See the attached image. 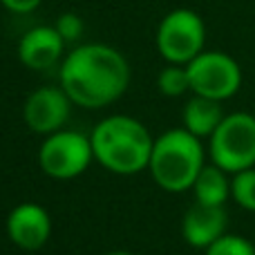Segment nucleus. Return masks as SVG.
<instances>
[{
	"label": "nucleus",
	"instance_id": "obj_1",
	"mask_svg": "<svg viewBox=\"0 0 255 255\" xmlns=\"http://www.w3.org/2000/svg\"><path fill=\"white\" fill-rule=\"evenodd\" d=\"M130 65L110 45L85 43L72 49L61 65V88L72 103L106 108L128 90Z\"/></svg>",
	"mask_w": 255,
	"mask_h": 255
},
{
	"label": "nucleus",
	"instance_id": "obj_2",
	"mask_svg": "<svg viewBox=\"0 0 255 255\" xmlns=\"http://www.w3.org/2000/svg\"><path fill=\"white\" fill-rule=\"evenodd\" d=\"M94 159L117 175H134L148 168L154 139L141 121L112 115L99 121L90 134Z\"/></svg>",
	"mask_w": 255,
	"mask_h": 255
},
{
	"label": "nucleus",
	"instance_id": "obj_3",
	"mask_svg": "<svg viewBox=\"0 0 255 255\" xmlns=\"http://www.w3.org/2000/svg\"><path fill=\"white\" fill-rule=\"evenodd\" d=\"M204 166L206 163L199 136L186 128H172L154 139L148 170L159 188L168 193L190 190Z\"/></svg>",
	"mask_w": 255,
	"mask_h": 255
},
{
	"label": "nucleus",
	"instance_id": "obj_4",
	"mask_svg": "<svg viewBox=\"0 0 255 255\" xmlns=\"http://www.w3.org/2000/svg\"><path fill=\"white\" fill-rule=\"evenodd\" d=\"M211 161L226 172L255 168V117L249 112L226 115L211 134Z\"/></svg>",
	"mask_w": 255,
	"mask_h": 255
},
{
	"label": "nucleus",
	"instance_id": "obj_5",
	"mask_svg": "<svg viewBox=\"0 0 255 255\" xmlns=\"http://www.w3.org/2000/svg\"><path fill=\"white\" fill-rule=\"evenodd\" d=\"M206 27L193 9L166 13L157 27V49L170 65H188L204 52Z\"/></svg>",
	"mask_w": 255,
	"mask_h": 255
},
{
	"label": "nucleus",
	"instance_id": "obj_6",
	"mask_svg": "<svg viewBox=\"0 0 255 255\" xmlns=\"http://www.w3.org/2000/svg\"><path fill=\"white\" fill-rule=\"evenodd\" d=\"M92 159V141L76 130H58L47 134L38 150L40 168L52 179H74L88 170Z\"/></svg>",
	"mask_w": 255,
	"mask_h": 255
},
{
	"label": "nucleus",
	"instance_id": "obj_7",
	"mask_svg": "<svg viewBox=\"0 0 255 255\" xmlns=\"http://www.w3.org/2000/svg\"><path fill=\"white\" fill-rule=\"evenodd\" d=\"M190 92L215 101L231 99L242 85V70L238 61L224 52H202L186 65Z\"/></svg>",
	"mask_w": 255,
	"mask_h": 255
},
{
	"label": "nucleus",
	"instance_id": "obj_8",
	"mask_svg": "<svg viewBox=\"0 0 255 255\" xmlns=\"http://www.w3.org/2000/svg\"><path fill=\"white\" fill-rule=\"evenodd\" d=\"M72 101L63 88L45 85L31 92L22 108L27 128H31L38 134H54L63 130L67 117H70Z\"/></svg>",
	"mask_w": 255,
	"mask_h": 255
},
{
	"label": "nucleus",
	"instance_id": "obj_9",
	"mask_svg": "<svg viewBox=\"0 0 255 255\" xmlns=\"http://www.w3.org/2000/svg\"><path fill=\"white\" fill-rule=\"evenodd\" d=\"M7 235L22 251H38L52 235L49 213L38 204H18L7 217Z\"/></svg>",
	"mask_w": 255,
	"mask_h": 255
},
{
	"label": "nucleus",
	"instance_id": "obj_10",
	"mask_svg": "<svg viewBox=\"0 0 255 255\" xmlns=\"http://www.w3.org/2000/svg\"><path fill=\"white\" fill-rule=\"evenodd\" d=\"M226 224H229V215L224 206L195 202L184 215L181 233L190 247L208 249L215 240H220L226 233Z\"/></svg>",
	"mask_w": 255,
	"mask_h": 255
},
{
	"label": "nucleus",
	"instance_id": "obj_11",
	"mask_svg": "<svg viewBox=\"0 0 255 255\" xmlns=\"http://www.w3.org/2000/svg\"><path fill=\"white\" fill-rule=\"evenodd\" d=\"M65 40L56 27H34L18 43V56L29 70H49L63 56Z\"/></svg>",
	"mask_w": 255,
	"mask_h": 255
},
{
	"label": "nucleus",
	"instance_id": "obj_12",
	"mask_svg": "<svg viewBox=\"0 0 255 255\" xmlns=\"http://www.w3.org/2000/svg\"><path fill=\"white\" fill-rule=\"evenodd\" d=\"M224 117L222 101L193 94V99L184 108V128L202 139V136H211L224 121Z\"/></svg>",
	"mask_w": 255,
	"mask_h": 255
},
{
	"label": "nucleus",
	"instance_id": "obj_13",
	"mask_svg": "<svg viewBox=\"0 0 255 255\" xmlns=\"http://www.w3.org/2000/svg\"><path fill=\"white\" fill-rule=\"evenodd\" d=\"M195 202L211 204V206H224L231 197V179L229 172L222 170L215 163H206L193 184Z\"/></svg>",
	"mask_w": 255,
	"mask_h": 255
},
{
	"label": "nucleus",
	"instance_id": "obj_14",
	"mask_svg": "<svg viewBox=\"0 0 255 255\" xmlns=\"http://www.w3.org/2000/svg\"><path fill=\"white\" fill-rule=\"evenodd\" d=\"M157 85L166 97H181L184 92L190 90V79H188V70L181 65H168L161 70L157 79Z\"/></svg>",
	"mask_w": 255,
	"mask_h": 255
},
{
	"label": "nucleus",
	"instance_id": "obj_15",
	"mask_svg": "<svg viewBox=\"0 0 255 255\" xmlns=\"http://www.w3.org/2000/svg\"><path fill=\"white\" fill-rule=\"evenodd\" d=\"M231 197L242 208L255 213V168L238 172L231 179Z\"/></svg>",
	"mask_w": 255,
	"mask_h": 255
},
{
	"label": "nucleus",
	"instance_id": "obj_16",
	"mask_svg": "<svg viewBox=\"0 0 255 255\" xmlns=\"http://www.w3.org/2000/svg\"><path fill=\"white\" fill-rule=\"evenodd\" d=\"M206 255H255V244L242 235L224 233L206 249Z\"/></svg>",
	"mask_w": 255,
	"mask_h": 255
},
{
	"label": "nucleus",
	"instance_id": "obj_17",
	"mask_svg": "<svg viewBox=\"0 0 255 255\" xmlns=\"http://www.w3.org/2000/svg\"><path fill=\"white\" fill-rule=\"evenodd\" d=\"M56 29H58V34L63 36V40L70 43V40H76L83 34V20H81L76 13H63L56 22Z\"/></svg>",
	"mask_w": 255,
	"mask_h": 255
},
{
	"label": "nucleus",
	"instance_id": "obj_18",
	"mask_svg": "<svg viewBox=\"0 0 255 255\" xmlns=\"http://www.w3.org/2000/svg\"><path fill=\"white\" fill-rule=\"evenodd\" d=\"M9 11L13 13H29L40 4V0H0Z\"/></svg>",
	"mask_w": 255,
	"mask_h": 255
},
{
	"label": "nucleus",
	"instance_id": "obj_19",
	"mask_svg": "<svg viewBox=\"0 0 255 255\" xmlns=\"http://www.w3.org/2000/svg\"><path fill=\"white\" fill-rule=\"evenodd\" d=\"M106 255H132V253H128V251H110V253H106Z\"/></svg>",
	"mask_w": 255,
	"mask_h": 255
}]
</instances>
